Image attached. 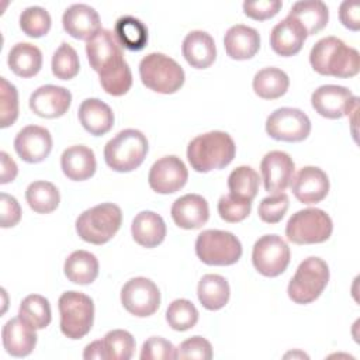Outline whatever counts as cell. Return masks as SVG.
<instances>
[{"label":"cell","mask_w":360,"mask_h":360,"mask_svg":"<svg viewBox=\"0 0 360 360\" xmlns=\"http://www.w3.org/2000/svg\"><path fill=\"white\" fill-rule=\"evenodd\" d=\"M139 357L141 360H173L176 347L165 338L152 336L143 342Z\"/></svg>","instance_id":"obj_46"},{"label":"cell","mask_w":360,"mask_h":360,"mask_svg":"<svg viewBox=\"0 0 360 360\" xmlns=\"http://www.w3.org/2000/svg\"><path fill=\"white\" fill-rule=\"evenodd\" d=\"M103 342L107 360H129L134 354L135 339L128 330H110L105 333Z\"/></svg>","instance_id":"obj_39"},{"label":"cell","mask_w":360,"mask_h":360,"mask_svg":"<svg viewBox=\"0 0 360 360\" xmlns=\"http://www.w3.org/2000/svg\"><path fill=\"white\" fill-rule=\"evenodd\" d=\"M114 35L120 46L128 51H142L148 44V28L134 15L120 17L114 25Z\"/></svg>","instance_id":"obj_33"},{"label":"cell","mask_w":360,"mask_h":360,"mask_svg":"<svg viewBox=\"0 0 360 360\" xmlns=\"http://www.w3.org/2000/svg\"><path fill=\"white\" fill-rule=\"evenodd\" d=\"M181 52L187 63L195 69L210 68L217 58L214 38L201 30L191 31L186 35L181 45Z\"/></svg>","instance_id":"obj_25"},{"label":"cell","mask_w":360,"mask_h":360,"mask_svg":"<svg viewBox=\"0 0 360 360\" xmlns=\"http://www.w3.org/2000/svg\"><path fill=\"white\" fill-rule=\"evenodd\" d=\"M18 316L35 330L44 329L52 319L49 301L39 294H30L21 301Z\"/></svg>","instance_id":"obj_36"},{"label":"cell","mask_w":360,"mask_h":360,"mask_svg":"<svg viewBox=\"0 0 360 360\" xmlns=\"http://www.w3.org/2000/svg\"><path fill=\"white\" fill-rule=\"evenodd\" d=\"M1 340L8 354L13 357H25L34 350L37 345V333L34 328L17 316L7 321L3 326Z\"/></svg>","instance_id":"obj_23"},{"label":"cell","mask_w":360,"mask_h":360,"mask_svg":"<svg viewBox=\"0 0 360 360\" xmlns=\"http://www.w3.org/2000/svg\"><path fill=\"white\" fill-rule=\"evenodd\" d=\"M264 190L276 194L283 193L294 177L295 165L291 156L283 150H271L260 162Z\"/></svg>","instance_id":"obj_16"},{"label":"cell","mask_w":360,"mask_h":360,"mask_svg":"<svg viewBox=\"0 0 360 360\" xmlns=\"http://www.w3.org/2000/svg\"><path fill=\"white\" fill-rule=\"evenodd\" d=\"M121 222V208L112 202H103L83 211L77 217L76 232L84 242L104 245L118 232Z\"/></svg>","instance_id":"obj_5"},{"label":"cell","mask_w":360,"mask_h":360,"mask_svg":"<svg viewBox=\"0 0 360 360\" xmlns=\"http://www.w3.org/2000/svg\"><path fill=\"white\" fill-rule=\"evenodd\" d=\"M283 3L280 0H257V1H245L243 3V13L256 21H264L274 17Z\"/></svg>","instance_id":"obj_47"},{"label":"cell","mask_w":360,"mask_h":360,"mask_svg":"<svg viewBox=\"0 0 360 360\" xmlns=\"http://www.w3.org/2000/svg\"><path fill=\"white\" fill-rule=\"evenodd\" d=\"M60 330L69 339L84 338L94 321L93 300L79 291H66L59 297Z\"/></svg>","instance_id":"obj_8"},{"label":"cell","mask_w":360,"mask_h":360,"mask_svg":"<svg viewBox=\"0 0 360 360\" xmlns=\"http://www.w3.org/2000/svg\"><path fill=\"white\" fill-rule=\"evenodd\" d=\"M252 210V202L233 197L232 194H225L218 201L219 217L229 224L243 221Z\"/></svg>","instance_id":"obj_44"},{"label":"cell","mask_w":360,"mask_h":360,"mask_svg":"<svg viewBox=\"0 0 360 360\" xmlns=\"http://www.w3.org/2000/svg\"><path fill=\"white\" fill-rule=\"evenodd\" d=\"M90 66L98 73L100 84L111 96H124L132 86V73L122 49L110 30L101 28L86 42Z\"/></svg>","instance_id":"obj_1"},{"label":"cell","mask_w":360,"mask_h":360,"mask_svg":"<svg viewBox=\"0 0 360 360\" xmlns=\"http://www.w3.org/2000/svg\"><path fill=\"white\" fill-rule=\"evenodd\" d=\"M131 232L138 245L143 248H155L165 240L166 224L159 214L153 211H141L132 221Z\"/></svg>","instance_id":"obj_28"},{"label":"cell","mask_w":360,"mask_h":360,"mask_svg":"<svg viewBox=\"0 0 360 360\" xmlns=\"http://www.w3.org/2000/svg\"><path fill=\"white\" fill-rule=\"evenodd\" d=\"M139 76L143 86L160 94L176 93L186 79L183 68L174 59L159 52H152L142 58Z\"/></svg>","instance_id":"obj_6"},{"label":"cell","mask_w":360,"mask_h":360,"mask_svg":"<svg viewBox=\"0 0 360 360\" xmlns=\"http://www.w3.org/2000/svg\"><path fill=\"white\" fill-rule=\"evenodd\" d=\"M188 179V172L183 160L174 155L158 159L148 176L149 186L159 194H172L184 187Z\"/></svg>","instance_id":"obj_15"},{"label":"cell","mask_w":360,"mask_h":360,"mask_svg":"<svg viewBox=\"0 0 360 360\" xmlns=\"http://www.w3.org/2000/svg\"><path fill=\"white\" fill-rule=\"evenodd\" d=\"M94 152L84 145H73L63 150L60 167L63 174L73 181H83L96 173Z\"/></svg>","instance_id":"obj_26"},{"label":"cell","mask_w":360,"mask_h":360,"mask_svg":"<svg viewBox=\"0 0 360 360\" xmlns=\"http://www.w3.org/2000/svg\"><path fill=\"white\" fill-rule=\"evenodd\" d=\"M290 207L288 195L285 193H276L264 197L257 208L259 218L266 224H277L283 219Z\"/></svg>","instance_id":"obj_43"},{"label":"cell","mask_w":360,"mask_h":360,"mask_svg":"<svg viewBox=\"0 0 360 360\" xmlns=\"http://www.w3.org/2000/svg\"><path fill=\"white\" fill-rule=\"evenodd\" d=\"M166 321L174 330H188L194 328L198 321V309L191 301L186 298H177L169 304L166 309Z\"/></svg>","instance_id":"obj_38"},{"label":"cell","mask_w":360,"mask_h":360,"mask_svg":"<svg viewBox=\"0 0 360 360\" xmlns=\"http://www.w3.org/2000/svg\"><path fill=\"white\" fill-rule=\"evenodd\" d=\"M266 132L276 141L301 142L311 132V121L300 108L281 107L267 117Z\"/></svg>","instance_id":"obj_12"},{"label":"cell","mask_w":360,"mask_h":360,"mask_svg":"<svg viewBox=\"0 0 360 360\" xmlns=\"http://www.w3.org/2000/svg\"><path fill=\"white\" fill-rule=\"evenodd\" d=\"M259 184H260V177L257 172L250 166H239L233 169L228 177L229 194L250 202L257 194Z\"/></svg>","instance_id":"obj_37"},{"label":"cell","mask_w":360,"mask_h":360,"mask_svg":"<svg viewBox=\"0 0 360 360\" xmlns=\"http://www.w3.org/2000/svg\"><path fill=\"white\" fill-rule=\"evenodd\" d=\"M14 149L24 162L39 163L45 160L52 150L51 132L39 125H27L17 134Z\"/></svg>","instance_id":"obj_18"},{"label":"cell","mask_w":360,"mask_h":360,"mask_svg":"<svg viewBox=\"0 0 360 360\" xmlns=\"http://www.w3.org/2000/svg\"><path fill=\"white\" fill-rule=\"evenodd\" d=\"M146 136L134 128L124 129L104 146L107 166L120 173H128L142 165L148 153Z\"/></svg>","instance_id":"obj_4"},{"label":"cell","mask_w":360,"mask_h":360,"mask_svg":"<svg viewBox=\"0 0 360 360\" xmlns=\"http://www.w3.org/2000/svg\"><path fill=\"white\" fill-rule=\"evenodd\" d=\"M224 46L231 59L246 60L257 53L260 48V35L252 27L236 24L225 32Z\"/></svg>","instance_id":"obj_24"},{"label":"cell","mask_w":360,"mask_h":360,"mask_svg":"<svg viewBox=\"0 0 360 360\" xmlns=\"http://www.w3.org/2000/svg\"><path fill=\"white\" fill-rule=\"evenodd\" d=\"M307 37L304 27L297 20L287 15L273 27L270 32V46L280 56H292L301 51Z\"/></svg>","instance_id":"obj_22"},{"label":"cell","mask_w":360,"mask_h":360,"mask_svg":"<svg viewBox=\"0 0 360 360\" xmlns=\"http://www.w3.org/2000/svg\"><path fill=\"white\" fill-rule=\"evenodd\" d=\"M255 93L264 100H274L284 96L290 86L288 75L278 68H263L253 77Z\"/></svg>","instance_id":"obj_34"},{"label":"cell","mask_w":360,"mask_h":360,"mask_svg":"<svg viewBox=\"0 0 360 360\" xmlns=\"http://www.w3.org/2000/svg\"><path fill=\"white\" fill-rule=\"evenodd\" d=\"M0 162H1L0 183L1 184H7V183L13 181L17 177L18 167H17L15 162L8 156L7 152H0Z\"/></svg>","instance_id":"obj_50"},{"label":"cell","mask_w":360,"mask_h":360,"mask_svg":"<svg viewBox=\"0 0 360 360\" xmlns=\"http://www.w3.org/2000/svg\"><path fill=\"white\" fill-rule=\"evenodd\" d=\"M51 15L39 6L27 7L20 15V28L22 32L31 38H41L51 30Z\"/></svg>","instance_id":"obj_41"},{"label":"cell","mask_w":360,"mask_h":360,"mask_svg":"<svg viewBox=\"0 0 360 360\" xmlns=\"http://www.w3.org/2000/svg\"><path fill=\"white\" fill-rule=\"evenodd\" d=\"M77 115L83 128L94 136L107 134L114 125L112 110L98 98H86L82 101Z\"/></svg>","instance_id":"obj_27"},{"label":"cell","mask_w":360,"mask_h":360,"mask_svg":"<svg viewBox=\"0 0 360 360\" xmlns=\"http://www.w3.org/2000/svg\"><path fill=\"white\" fill-rule=\"evenodd\" d=\"M312 108L322 117L338 120L357 111L359 97L347 87L338 84H323L311 96Z\"/></svg>","instance_id":"obj_13"},{"label":"cell","mask_w":360,"mask_h":360,"mask_svg":"<svg viewBox=\"0 0 360 360\" xmlns=\"http://www.w3.org/2000/svg\"><path fill=\"white\" fill-rule=\"evenodd\" d=\"M195 255L208 266H231L240 259L242 245L232 232L207 229L197 236Z\"/></svg>","instance_id":"obj_9"},{"label":"cell","mask_w":360,"mask_h":360,"mask_svg":"<svg viewBox=\"0 0 360 360\" xmlns=\"http://www.w3.org/2000/svg\"><path fill=\"white\" fill-rule=\"evenodd\" d=\"M8 68L20 77H32L42 68V52L30 42L15 44L7 56Z\"/></svg>","instance_id":"obj_30"},{"label":"cell","mask_w":360,"mask_h":360,"mask_svg":"<svg viewBox=\"0 0 360 360\" xmlns=\"http://www.w3.org/2000/svg\"><path fill=\"white\" fill-rule=\"evenodd\" d=\"M0 225L1 228H13L15 226L20 219H21V207L18 204V201L7 194V193H1L0 194Z\"/></svg>","instance_id":"obj_48"},{"label":"cell","mask_w":360,"mask_h":360,"mask_svg":"<svg viewBox=\"0 0 360 360\" xmlns=\"http://www.w3.org/2000/svg\"><path fill=\"white\" fill-rule=\"evenodd\" d=\"M63 30L76 39L89 41L101 30L98 13L89 4L77 3L68 7L62 17Z\"/></svg>","instance_id":"obj_20"},{"label":"cell","mask_w":360,"mask_h":360,"mask_svg":"<svg viewBox=\"0 0 360 360\" xmlns=\"http://www.w3.org/2000/svg\"><path fill=\"white\" fill-rule=\"evenodd\" d=\"M235 153V142L224 131H211L198 135L187 146L188 163L198 173H208L228 166L233 160Z\"/></svg>","instance_id":"obj_3"},{"label":"cell","mask_w":360,"mask_h":360,"mask_svg":"<svg viewBox=\"0 0 360 360\" xmlns=\"http://www.w3.org/2000/svg\"><path fill=\"white\" fill-rule=\"evenodd\" d=\"M333 224L330 217L319 208H304L291 215L285 226V236L295 245H312L328 240Z\"/></svg>","instance_id":"obj_10"},{"label":"cell","mask_w":360,"mask_h":360,"mask_svg":"<svg viewBox=\"0 0 360 360\" xmlns=\"http://www.w3.org/2000/svg\"><path fill=\"white\" fill-rule=\"evenodd\" d=\"M52 73L55 77L60 80H70L73 79L80 69V62L77 52L75 48L66 42H63L52 56Z\"/></svg>","instance_id":"obj_40"},{"label":"cell","mask_w":360,"mask_h":360,"mask_svg":"<svg viewBox=\"0 0 360 360\" xmlns=\"http://www.w3.org/2000/svg\"><path fill=\"white\" fill-rule=\"evenodd\" d=\"M30 108L42 118L62 117L70 107L72 94L62 86L45 84L34 90L30 96Z\"/></svg>","instance_id":"obj_19"},{"label":"cell","mask_w":360,"mask_h":360,"mask_svg":"<svg viewBox=\"0 0 360 360\" xmlns=\"http://www.w3.org/2000/svg\"><path fill=\"white\" fill-rule=\"evenodd\" d=\"M252 262L262 276L277 277L290 264V248L278 235H263L253 245Z\"/></svg>","instance_id":"obj_11"},{"label":"cell","mask_w":360,"mask_h":360,"mask_svg":"<svg viewBox=\"0 0 360 360\" xmlns=\"http://www.w3.org/2000/svg\"><path fill=\"white\" fill-rule=\"evenodd\" d=\"M25 200L30 208L38 214H49L59 205V190L51 181H32L25 190Z\"/></svg>","instance_id":"obj_35"},{"label":"cell","mask_w":360,"mask_h":360,"mask_svg":"<svg viewBox=\"0 0 360 360\" xmlns=\"http://www.w3.org/2000/svg\"><path fill=\"white\" fill-rule=\"evenodd\" d=\"M63 270L69 281L79 285H87L98 276V260L87 250H75L65 260Z\"/></svg>","instance_id":"obj_31"},{"label":"cell","mask_w":360,"mask_h":360,"mask_svg":"<svg viewBox=\"0 0 360 360\" xmlns=\"http://www.w3.org/2000/svg\"><path fill=\"white\" fill-rule=\"evenodd\" d=\"M121 302L129 314L138 318L150 316L160 305V291L152 280L146 277H135L124 284L121 290Z\"/></svg>","instance_id":"obj_14"},{"label":"cell","mask_w":360,"mask_h":360,"mask_svg":"<svg viewBox=\"0 0 360 360\" xmlns=\"http://www.w3.org/2000/svg\"><path fill=\"white\" fill-rule=\"evenodd\" d=\"M288 17L297 20L304 27L307 35H315L326 27L329 10L328 6L321 0L295 1L288 13Z\"/></svg>","instance_id":"obj_29"},{"label":"cell","mask_w":360,"mask_h":360,"mask_svg":"<svg viewBox=\"0 0 360 360\" xmlns=\"http://www.w3.org/2000/svg\"><path fill=\"white\" fill-rule=\"evenodd\" d=\"M309 63L319 75L346 79L359 73L360 55L357 49L346 45L342 39L325 37L312 46Z\"/></svg>","instance_id":"obj_2"},{"label":"cell","mask_w":360,"mask_h":360,"mask_svg":"<svg viewBox=\"0 0 360 360\" xmlns=\"http://www.w3.org/2000/svg\"><path fill=\"white\" fill-rule=\"evenodd\" d=\"M329 281V267L325 260L316 256L302 260L290 280L287 292L295 304H309L325 290Z\"/></svg>","instance_id":"obj_7"},{"label":"cell","mask_w":360,"mask_h":360,"mask_svg":"<svg viewBox=\"0 0 360 360\" xmlns=\"http://www.w3.org/2000/svg\"><path fill=\"white\" fill-rule=\"evenodd\" d=\"M295 198L302 204L321 202L329 193L328 174L316 166H304L290 183Z\"/></svg>","instance_id":"obj_17"},{"label":"cell","mask_w":360,"mask_h":360,"mask_svg":"<svg viewBox=\"0 0 360 360\" xmlns=\"http://www.w3.org/2000/svg\"><path fill=\"white\" fill-rule=\"evenodd\" d=\"M339 18L340 22L352 30L359 31L360 30V6L356 1H343L339 7Z\"/></svg>","instance_id":"obj_49"},{"label":"cell","mask_w":360,"mask_h":360,"mask_svg":"<svg viewBox=\"0 0 360 360\" xmlns=\"http://www.w3.org/2000/svg\"><path fill=\"white\" fill-rule=\"evenodd\" d=\"M18 117V91L6 77H0V127L7 128Z\"/></svg>","instance_id":"obj_42"},{"label":"cell","mask_w":360,"mask_h":360,"mask_svg":"<svg viewBox=\"0 0 360 360\" xmlns=\"http://www.w3.org/2000/svg\"><path fill=\"white\" fill-rule=\"evenodd\" d=\"M212 357V346L202 336H193L180 343L176 349V359L180 360H210Z\"/></svg>","instance_id":"obj_45"},{"label":"cell","mask_w":360,"mask_h":360,"mask_svg":"<svg viewBox=\"0 0 360 360\" xmlns=\"http://www.w3.org/2000/svg\"><path fill=\"white\" fill-rule=\"evenodd\" d=\"M229 294V284L226 278L219 274L202 276L197 287L198 300L208 311H218L224 308L228 304Z\"/></svg>","instance_id":"obj_32"},{"label":"cell","mask_w":360,"mask_h":360,"mask_svg":"<svg viewBox=\"0 0 360 360\" xmlns=\"http://www.w3.org/2000/svg\"><path fill=\"white\" fill-rule=\"evenodd\" d=\"M83 359L86 360H107L104 342L103 340H94L90 345L86 346L83 352Z\"/></svg>","instance_id":"obj_51"},{"label":"cell","mask_w":360,"mask_h":360,"mask_svg":"<svg viewBox=\"0 0 360 360\" xmlns=\"http://www.w3.org/2000/svg\"><path fill=\"white\" fill-rule=\"evenodd\" d=\"M170 214L179 228L198 229L208 221L210 208L202 195L186 194L173 202Z\"/></svg>","instance_id":"obj_21"}]
</instances>
